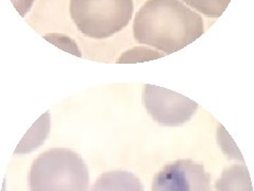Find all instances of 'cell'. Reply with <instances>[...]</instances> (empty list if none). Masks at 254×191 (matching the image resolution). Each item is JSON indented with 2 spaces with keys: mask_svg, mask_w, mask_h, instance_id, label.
<instances>
[{
  "mask_svg": "<svg viewBox=\"0 0 254 191\" xmlns=\"http://www.w3.org/2000/svg\"><path fill=\"white\" fill-rule=\"evenodd\" d=\"M203 32L201 16L179 0H147L133 20V36L140 44L168 54L184 49Z\"/></svg>",
  "mask_w": 254,
  "mask_h": 191,
  "instance_id": "obj_1",
  "label": "cell"
},
{
  "mask_svg": "<svg viewBox=\"0 0 254 191\" xmlns=\"http://www.w3.org/2000/svg\"><path fill=\"white\" fill-rule=\"evenodd\" d=\"M29 187L31 191H87L88 167L73 151L48 150L32 164Z\"/></svg>",
  "mask_w": 254,
  "mask_h": 191,
  "instance_id": "obj_2",
  "label": "cell"
},
{
  "mask_svg": "<svg viewBox=\"0 0 254 191\" xmlns=\"http://www.w3.org/2000/svg\"><path fill=\"white\" fill-rule=\"evenodd\" d=\"M132 0H71L70 15L76 28L92 38H107L128 25Z\"/></svg>",
  "mask_w": 254,
  "mask_h": 191,
  "instance_id": "obj_3",
  "label": "cell"
},
{
  "mask_svg": "<svg viewBox=\"0 0 254 191\" xmlns=\"http://www.w3.org/2000/svg\"><path fill=\"white\" fill-rule=\"evenodd\" d=\"M143 104L159 124L178 126L190 120L198 104L185 96L164 87L146 84L143 90Z\"/></svg>",
  "mask_w": 254,
  "mask_h": 191,
  "instance_id": "obj_4",
  "label": "cell"
},
{
  "mask_svg": "<svg viewBox=\"0 0 254 191\" xmlns=\"http://www.w3.org/2000/svg\"><path fill=\"white\" fill-rule=\"evenodd\" d=\"M152 191H211V177L202 164L179 159L155 175Z\"/></svg>",
  "mask_w": 254,
  "mask_h": 191,
  "instance_id": "obj_5",
  "label": "cell"
},
{
  "mask_svg": "<svg viewBox=\"0 0 254 191\" xmlns=\"http://www.w3.org/2000/svg\"><path fill=\"white\" fill-rule=\"evenodd\" d=\"M90 191H144V189L136 175L119 170L102 174Z\"/></svg>",
  "mask_w": 254,
  "mask_h": 191,
  "instance_id": "obj_6",
  "label": "cell"
},
{
  "mask_svg": "<svg viewBox=\"0 0 254 191\" xmlns=\"http://www.w3.org/2000/svg\"><path fill=\"white\" fill-rule=\"evenodd\" d=\"M216 191H253L250 173L246 165L226 168L215 184Z\"/></svg>",
  "mask_w": 254,
  "mask_h": 191,
  "instance_id": "obj_7",
  "label": "cell"
},
{
  "mask_svg": "<svg viewBox=\"0 0 254 191\" xmlns=\"http://www.w3.org/2000/svg\"><path fill=\"white\" fill-rule=\"evenodd\" d=\"M182 1L208 17L217 18L226 11L231 0H182Z\"/></svg>",
  "mask_w": 254,
  "mask_h": 191,
  "instance_id": "obj_8",
  "label": "cell"
},
{
  "mask_svg": "<svg viewBox=\"0 0 254 191\" xmlns=\"http://www.w3.org/2000/svg\"><path fill=\"white\" fill-rule=\"evenodd\" d=\"M12 2L16 7V10H17L23 17V16H25L28 13V11L31 9L34 0H12Z\"/></svg>",
  "mask_w": 254,
  "mask_h": 191,
  "instance_id": "obj_9",
  "label": "cell"
}]
</instances>
